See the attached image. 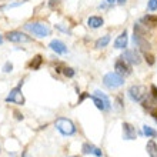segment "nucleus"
<instances>
[{"label": "nucleus", "mask_w": 157, "mask_h": 157, "mask_svg": "<svg viewBox=\"0 0 157 157\" xmlns=\"http://www.w3.org/2000/svg\"><path fill=\"white\" fill-rule=\"evenodd\" d=\"M25 30L33 33L37 37H47L50 36V29L49 26L44 23H39V21H33V23H26L25 25Z\"/></svg>", "instance_id": "f257e3e1"}, {"label": "nucleus", "mask_w": 157, "mask_h": 157, "mask_svg": "<svg viewBox=\"0 0 157 157\" xmlns=\"http://www.w3.org/2000/svg\"><path fill=\"white\" fill-rule=\"evenodd\" d=\"M141 104H143V107L144 109H147L149 112H151V110L157 106V100L154 99L153 96H151V97H150V96H146L144 99L141 100Z\"/></svg>", "instance_id": "dca6fc26"}, {"label": "nucleus", "mask_w": 157, "mask_h": 157, "mask_svg": "<svg viewBox=\"0 0 157 157\" xmlns=\"http://www.w3.org/2000/svg\"><path fill=\"white\" fill-rule=\"evenodd\" d=\"M146 150H147V154H149L150 157H157V144H156V141L154 140L147 141Z\"/></svg>", "instance_id": "6ab92c4d"}, {"label": "nucleus", "mask_w": 157, "mask_h": 157, "mask_svg": "<svg viewBox=\"0 0 157 157\" xmlns=\"http://www.w3.org/2000/svg\"><path fill=\"white\" fill-rule=\"evenodd\" d=\"M63 73H64V76H66V77H69V78L75 77V75H76V71L73 70L71 67H64V69H63Z\"/></svg>", "instance_id": "5701e85b"}, {"label": "nucleus", "mask_w": 157, "mask_h": 157, "mask_svg": "<svg viewBox=\"0 0 157 157\" xmlns=\"http://www.w3.org/2000/svg\"><path fill=\"white\" fill-rule=\"evenodd\" d=\"M116 3V0H107V4H114Z\"/></svg>", "instance_id": "473e14b6"}, {"label": "nucleus", "mask_w": 157, "mask_h": 157, "mask_svg": "<svg viewBox=\"0 0 157 157\" xmlns=\"http://www.w3.org/2000/svg\"><path fill=\"white\" fill-rule=\"evenodd\" d=\"M6 39L12 43H30L32 37H29L27 34L21 33V32H17V30H12V32H7L6 33Z\"/></svg>", "instance_id": "0eeeda50"}, {"label": "nucleus", "mask_w": 157, "mask_h": 157, "mask_svg": "<svg viewBox=\"0 0 157 157\" xmlns=\"http://www.w3.org/2000/svg\"><path fill=\"white\" fill-rule=\"evenodd\" d=\"M126 2H127V0H117V3H119L120 6H123V4L126 3Z\"/></svg>", "instance_id": "2f4dec72"}, {"label": "nucleus", "mask_w": 157, "mask_h": 157, "mask_svg": "<svg viewBox=\"0 0 157 157\" xmlns=\"http://www.w3.org/2000/svg\"><path fill=\"white\" fill-rule=\"evenodd\" d=\"M3 43V37H2V34H0V44Z\"/></svg>", "instance_id": "72a5a7b5"}, {"label": "nucleus", "mask_w": 157, "mask_h": 157, "mask_svg": "<svg viewBox=\"0 0 157 157\" xmlns=\"http://www.w3.org/2000/svg\"><path fill=\"white\" fill-rule=\"evenodd\" d=\"M91 100H93V103H94L96 107L99 109V110H101V112H107V110H110V109H112L110 99L104 94L103 91L96 90L94 94L91 96Z\"/></svg>", "instance_id": "7ed1b4c3"}, {"label": "nucleus", "mask_w": 157, "mask_h": 157, "mask_svg": "<svg viewBox=\"0 0 157 157\" xmlns=\"http://www.w3.org/2000/svg\"><path fill=\"white\" fill-rule=\"evenodd\" d=\"M14 116H16L17 120H23V114H20L19 112H14Z\"/></svg>", "instance_id": "7c9ffc66"}, {"label": "nucleus", "mask_w": 157, "mask_h": 157, "mask_svg": "<svg viewBox=\"0 0 157 157\" xmlns=\"http://www.w3.org/2000/svg\"><path fill=\"white\" fill-rule=\"evenodd\" d=\"M103 25H104V20H103V17H100V16H90L87 19V26L90 29H99Z\"/></svg>", "instance_id": "2eb2a0df"}, {"label": "nucleus", "mask_w": 157, "mask_h": 157, "mask_svg": "<svg viewBox=\"0 0 157 157\" xmlns=\"http://www.w3.org/2000/svg\"><path fill=\"white\" fill-rule=\"evenodd\" d=\"M70 157H78V156H70Z\"/></svg>", "instance_id": "f704fd0d"}, {"label": "nucleus", "mask_w": 157, "mask_h": 157, "mask_svg": "<svg viewBox=\"0 0 157 157\" xmlns=\"http://www.w3.org/2000/svg\"><path fill=\"white\" fill-rule=\"evenodd\" d=\"M123 127V139L124 140H136L137 139V133L136 128L133 127L130 123H123L121 124Z\"/></svg>", "instance_id": "f8f14e48"}, {"label": "nucleus", "mask_w": 157, "mask_h": 157, "mask_svg": "<svg viewBox=\"0 0 157 157\" xmlns=\"http://www.w3.org/2000/svg\"><path fill=\"white\" fill-rule=\"evenodd\" d=\"M56 128L62 133L63 136H73L76 133V126L70 119L66 117H59L56 120Z\"/></svg>", "instance_id": "f03ea898"}, {"label": "nucleus", "mask_w": 157, "mask_h": 157, "mask_svg": "<svg viewBox=\"0 0 157 157\" xmlns=\"http://www.w3.org/2000/svg\"><path fill=\"white\" fill-rule=\"evenodd\" d=\"M116 104H117L116 107L119 109V110H120L121 107H123V106H121V99H120V97H117V99H116Z\"/></svg>", "instance_id": "c85d7f7f"}, {"label": "nucleus", "mask_w": 157, "mask_h": 157, "mask_svg": "<svg viewBox=\"0 0 157 157\" xmlns=\"http://www.w3.org/2000/svg\"><path fill=\"white\" fill-rule=\"evenodd\" d=\"M147 9H149L150 12H156L157 10V0H149V3H147Z\"/></svg>", "instance_id": "b1692460"}, {"label": "nucleus", "mask_w": 157, "mask_h": 157, "mask_svg": "<svg viewBox=\"0 0 157 157\" xmlns=\"http://www.w3.org/2000/svg\"><path fill=\"white\" fill-rule=\"evenodd\" d=\"M60 3H62V0H49V7L50 9H56Z\"/></svg>", "instance_id": "393cba45"}, {"label": "nucleus", "mask_w": 157, "mask_h": 157, "mask_svg": "<svg viewBox=\"0 0 157 157\" xmlns=\"http://www.w3.org/2000/svg\"><path fill=\"white\" fill-rule=\"evenodd\" d=\"M82 151H83V154H94L96 157H101V156H103L101 150H100L99 147H96V146L90 144V143H83Z\"/></svg>", "instance_id": "ddd939ff"}, {"label": "nucleus", "mask_w": 157, "mask_h": 157, "mask_svg": "<svg viewBox=\"0 0 157 157\" xmlns=\"http://www.w3.org/2000/svg\"><path fill=\"white\" fill-rule=\"evenodd\" d=\"M87 97H90V94H86V93H82V96H80V99H78V104L82 103L84 99H87Z\"/></svg>", "instance_id": "cd10ccee"}, {"label": "nucleus", "mask_w": 157, "mask_h": 157, "mask_svg": "<svg viewBox=\"0 0 157 157\" xmlns=\"http://www.w3.org/2000/svg\"><path fill=\"white\" fill-rule=\"evenodd\" d=\"M121 57H123L128 64H134V66H137V64H140L141 63V56L139 54V52H137L136 49L124 50V53H123Z\"/></svg>", "instance_id": "6e6552de"}, {"label": "nucleus", "mask_w": 157, "mask_h": 157, "mask_svg": "<svg viewBox=\"0 0 157 157\" xmlns=\"http://www.w3.org/2000/svg\"><path fill=\"white\" fill-rule=\"evenodd\" d=\"M103 83H104V86L109 87V89H117V87H121L124 84V77L112 71V73L104 75Z\"/></svg>", "instance_id": "20e7f679"}, {"label": "nucleus", "mask_w": 157, "mask_h": 157, "mask_svg": "<svg viewBox=\"0 0 157 157\" xmlns=\"http://www.w3.org/2000/svg\"><path fill=\"white\" fill-rule=\"evenodd\" d=\"M12 70H13V64L7 62V63H6V64L3 66V71H4V73H10Z\"/></svg>", "instance_id": "a878e982"}, {"label": "nucleus", "mask_w": 157, "mask_h": 157, "mask_svg": "<svg viewBox=\"0 0 157 157\" xmlns=\"http://www.w3.org/2000/svg\"><path fill=\"white\" fill-rule=\"evenodd\" d=\"M128 97L133 100V101H141L147 96V87L141 86V84H134L128 89Z\"/></svg>", "instance_id": "423d86ee"}, {"label": "nucleus", "mask_w": 157, "mask_h": 157, "mask_svg": "<svg viewBox=\"0 0 157 157\" xmlns=\"http://www.w3.org/2000/svg\"><path fill=\"white\" fill-rule=\"evenodd\" d=\"M133 41H134V44L139 47L140 50H143V52H149L150 50V43L147 41V39H146L144 34H139V33H134V36H133Z\"/></svg>", "instance_id": "9d476101"}, {"label": "nucleus", "mask_w": 157, "mask_h": 157, "mask_svg": "<svg viewBox=\"0 0 157 157\" xmlns=\"http://www.w3.org/2000/svg\"><path fill=\"white\" fill-rule=\"evenodd\" d=\"M49 47L53 50L56 54H66L69 50H67V46L63 43L62 40H57V39H54L49 43Z\"/></svg>", "instance_id": "9b49d317"}, {"label": "nucleus", "mask_w": 157, "mask_h": 157, "mask_svg": "<svg viewBox=\"0 0 157 157\" xmlns=\"http://www.w3.org/2000/svg\"><path fill=\"white\" fill-rule=\"evenodd\" d=\"M143 133H144L147 137H157V132L154 130V128H151L150 126H143Z\"/></svg>", "instance_id": "412c9836"}, {"label": "nucleus", "mask_w": 157, "mask_h": 157, "mask_svg": "<svg viewBox=\"0 0 157 157\" xmlns=\"http://www.w3.org/2000/svg\"><path fill=\"white\" fill-rule=\"evenodd\" d=\"M21 86H23V80H20L19 86H16L14 89L10 90L9 96L4 99L6 100V103H16V104H20V106L25 104V97H23V94H21Z\"/></svg>", "instance_id": "39448f33"}, {"label": "nucleus", "mask_w": 157, "mask_h": 157, "mask_svg": "<svg viewBox=\"0 0 157 157\" xmlns=\"http://www.w3.org/2000/svg\"><path fill=\"white\" fill-rule=\"evenodd\" d=\"M114 69H116V73L120 76H128L130 73H132V67H130V64H128L126 60H124L123 57L119 59V60H116V63H114Z\"/></svg>", "instance_id": "1a4fd4ad"}, {"label": "nucleus", "mask_w": 157, "mask_h": 157, "mask_svg": "<svg viewBox=\"0 0 157 157\" xmlns=\"http://www.w3.org/2000/svg\"><path fill=\"white\" fill-rule=\"evenodd\" d=\"M41 63H43V56H41V54H36L33 57V60L29 63V67L32 70H39L41 66Z\"/></svg>", "instance_id": "a211bd4d"}, {"label": "nucleus", "mask_w": 157, "mask_h": 157, "mask_svg": "<svg viewBox=\"0 0 157 157\" xmlns=\"http://www.w3.org/2000/svg\"><path fill=\"white\" fill-rule=\"evenodd\" d=\"M150 91H151V96H153L154 99L157 100V86H154V84H151V87H150Z\"/></svg>", "instance_id": "bb28decb"}, {"label": "nucleus", "mask_w": 157, "mask_h": 157, "mask_svg": "<svg viewBox=\"0 0 157 157\" xmlns=\"http://www.w3.org/2000/svg\"><path fill=\"white\" fill-rule=\"evenodd\" d=\"M141 23L144 26L154 27V26H157V16H154V14H146V16L141 19Z\"/></svg>", "instance_id": "f3484780"}, {"label": "nucleus", "mask_w": 157, "mask_h": 157, "mask_svg": "<svg viewBox=\"0 0 157 157\" xmlns=\"http://www.w3.org/2000/svg\"><path fill=\"white\" fill-rule=\"evenodd\" d=\"M150 113H151V116H153L154 119L157 120V106H156V107H154V109H153V110H151V112H150Z\"/></svg>", "instance_id": "c756f323"}, {"label": "nucleus", "mask_w": 157, "mask_h": 157, "mask_svg": "<svg viewBox=\"0 0 157 157\" xmlns=\"http://www.w3.org/2000/svg\"><path fill=\"white\" fill-rule=\"evenodd\" d=\"M144 59H146V62H147V64H149V66H154L156 60H154L153 54H150V53H147V52H146V53H144Z\"/></svg>", "instance_id": "4be33fe9"}, {"label": "nucleus", "mask_w": 157, "mask_h": 157, "mask_svg": "<svg viewBox=\"0 0 157 157\" xmlns=\"http://www.w3.org/2000/svg\"><path fill=\"white\" fill-rule=\"evenodd\" d=\"M109 43H110V36L106 34V36H101L100 39H97L94 46H96V49H103V47H106Z\"/></svg>", "instance_id": "aec40b11"}, {"label": "nucleus", "mask_w": 157, "mask_h": 157, "mask_svg": "<svg viewBox=\"0 0 157 157\" xmlns=\"http://www.w3.org/2000/svg\"><path fill=\"white\" fill-rule=\"evenodd\" d=\"M127 43H128V37H127V32L124 30V32H121V33L117 36V39L114 40V49H126L127 47Z\"/></svg>", "instance_id": "4468645a"}]
</instances>
